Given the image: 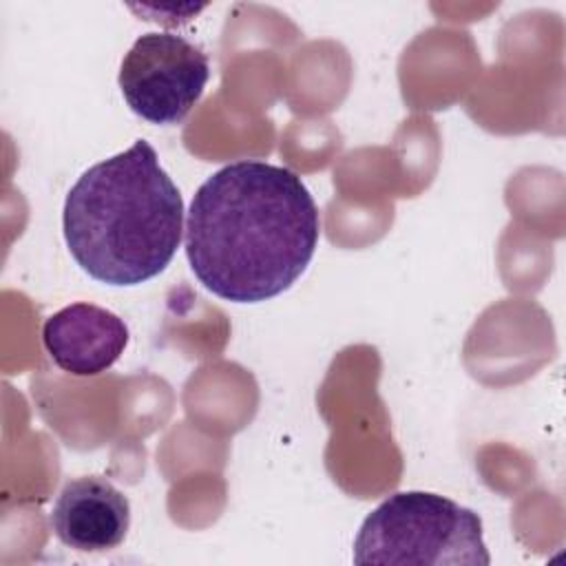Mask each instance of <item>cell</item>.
Here are the masks:
<instances>
[{"label": "cell", "instance_id": "6", "mask_svg": "<svg viewBox=\"0 0 566 566\" xmlns=\"http://www.w3.org/2000/svg\"><path fill=\"white\" fill-rule=\"evenodd\" d=\"M42 343L60 369L73 376H97L124 354L128 327L106 307L73 303L44 321Z\"/></svg>", "mask_w": 566, "mask_h": 566}, {"label": "cell", "instance_id": "3", "mask_svg": "<svg viewBox=\"0 0 566 566\" xmlns=\"http://www.w3.org/2000/svg\"><path fill=\"white\" fill-rule=\"evenodd\" d=\"M491 562L475 511L427 491H400L380 502L354 539V564L486 566Z\"/></svg>", "mask_w": 566, "mask_h": 566}, {"label": "cell", "instance_id": "2", "mask_svg": "<svg viewBox=\"0 0 566 566\" xmlns=\"http://www.w3.org/2000/svg\"><path fill=\"white\" fill-rule=\"evenodd\" d=\"M62 230L88 276L139 285L172 261L186 230L184 199L155 148L137 139L77 177L64 199Z\"/></svg>", "mask_w": 566, "mask_h": 566}, {"label": "cell", "instance_id": "4", "mask_svg": "<svg viewBox=\"0 0 566 566\" xmlns=\"http://www.w3.org/2000/svg\"><path fill=\"white\" fill-rule=\"evenodd\" d=\"M210 77L208 55L177 33L139 35L119 66L128 108L150 124H177L199 102Z\"/></svg>", "mask_w": 566, "mask_h": 566}, {"label": "cell", "instance_id": "5", "mask_svg": "<svg viewBox=\"0 0 566 566\" xmlns=\"http://www.w3.org/2000/svg\"><path fill=\"white\" fill-rule=\"evenodd\" d=\"M128 526V497L99 475L69 480L51 511V528L57 539L82 553L117 548Z\"/></svg>", "mask_w": 566, "mask_h": 566}, {"label": "cell", "instance_id": "1", "mask_svg": "<svg viewBox=\"0 0 566 566\" xmlns=\"http://www.w3.org/2000/svg\"><path fill=\"white\" fill-rule=\"evenodd\" d=\"M318 237V208L296 172L239 159L197 188L184 248L192 274L214 296L261 303L292 287Z\"/></svg>", "mask_w": 566, "mask_h": 566}]
</instances>
